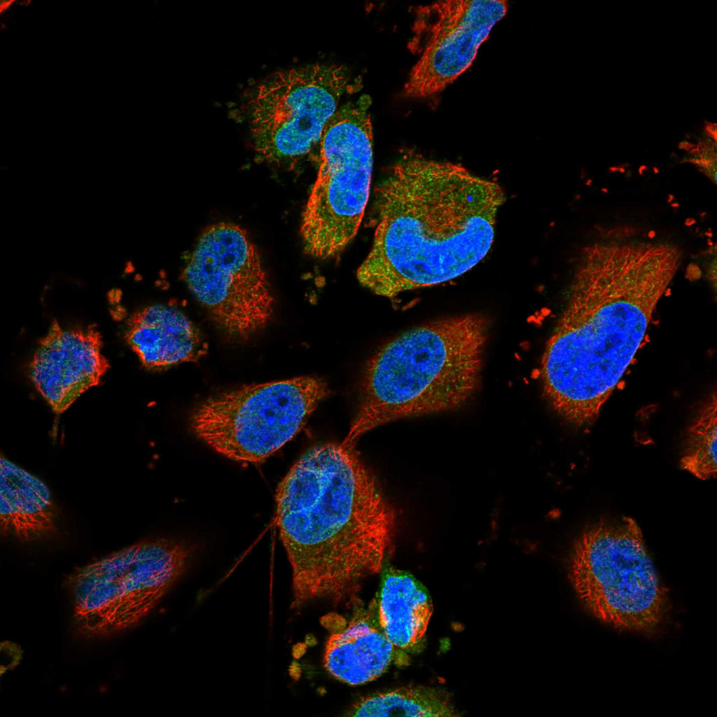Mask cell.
I'll use <instances>...</instances> for the list:
<instances>
[{
    "label": "cell",
    "mask_w": 717,
    "mask_h": 717,
    "mask_svg": "<svg viewBox=\"0 0 717 717\" xmlns=\"http://www.w3.org/2000/svg\"><path fill=\"white\" fill-rule=\"evenodd\" d=\"M87 626L90 629H95L101 627L105 622L108 620L107 616H104L100 613L99 610H93L87 612Z\"/></svg>",
    "instance_id": "ffe728a7"
},
{
    "label": "cell",
    "mask_w": 717,
    "mask_h": 717,
    "mask_svg": "<svg viewBox=\"0 0 717 717\" xmlns=\"http://www.w3.org/2000/svg\"><path fill=\"white\" fill-rule=\"evenodd\" d=\"M0 529L20 541L46 538L55 531V508L40 479L1 457Z\"/></svg>",
    "instance_id": "5bb4252c"
},
{
    "label": "cell",
    "mask_w": 717,
    "mask_h": 717,
    "mask_svg": "<svg viewBox=\"0 0 717 717\" xmlns=\"http://www.w3.org/2000/svg\"><path fill=\"white\" fill-rule=\"evenodd\" d=\"M97 583V574L94 571L86 575L78 574L74 585V592L77 606L81 611Z\"/></svg>",
    "instance_id": "d6986e66"
},
{
    "label": "cell",
    "mask_w": 717,
    "mask_h": 717,
    "mask_svg": "<svg viewBox=\"0 0 717 717\" xmlns=\"http://www.w3.org/2000/svg\"><path fill=\"white\" fill-rule=\"evenodd\" d=\"M569 577L588 611L616 629L652 633L666 618V590L632 517L587 525L573 542Z\"/></svg>",
    "instance_id": "5b68a950"
},
{
    "label": "cell",
    "mask_w": 717,
    "mask_h": 717,
    "mask_svg": "<svg viewBox=\"0 0 717 717\" xmlns=\"http://www.w3.org/2000/svg\"><path fill=\"white\" fill-rule=\"evenodd\" d=\"M508 8L501 0H444L416 8L409 48L418 59L406 95L430 97L451 85L472 65Z\"/></svg>",
    "instance_id": "30bf717a"
},
{
    "label": "cell",
    "mask_w": 717,
    "mask_h": 717,
    "mask_svg": "<svg viewBox=\"0 0 717 717\" xmlns=\"http://www.w3.org/2000/svg\"><path fill=\"white\" fill-rule=\"evenodd\" d=\"M97 585L88 596L84 608L81 611L82 613L98 610L111 601H121V597L124 595L123 585L120 580L116 581L103 580L97 574Z\"/></svg>",
    "instance_id": "ac0fdd59"
},
{
    "label": "cell",
    "mask_w": 717,
    "mask_h": 717,
    "mask_svg": "<svg viewBox=\"0 0 717 717\" xmlns=\"http://www.w3.org/2000/svg\"><path fill=\"white\" fill-rule=\"evenodd\" d=\"M454 709L443 691L424 686H407L368 696L349 711L351 716H446Z\"/></svg>",
    "instance_id": "2e32d148"
},
{
    "label": "cell",
    "mask_w": 717,
    "mask_h": 717,
    "mask_svg": "<svg viewBox=\"0 0 717 717\" xmlns=\"http://www.w3.org/2000/svg\"><path fill=\"white\" fill-rule=\"evenodd\" d=\"M370 105L368 95L347 103L322 133L319 168L300 230L305 251L314 258L339 256L362 221L373 162Z\"/></svg>",
    "instance_id": "8992f818"
},
{
    "label": "cell",
    "mask_w": 717,
    "mask_h": 717,
    "mask_svg": "<svg viewBox=\"0 0 717 717\" xmlns=\"http://www.w3.org/2000/svg\"><path fill=\"white\" fill-rule=\"evenodd\" d=\"M94 327L69 328L53 321L29 364L36 389L57 415L99 384L109 364Z\"/></svg>",
    "instance_id": "8fae6325"
},
{
    "label": "cell",
    "mask_w": 717,
    "mask_h": 717,
    "mask_svg": "<svg viewBox=\"0 0 717 717\" xmlns=\"http://www.w3.org/2000/svg\"><path fill=\"white\" fill-rule=\"evenodd\" d=\"M183 278L217 327L246 340L268 323L273 297L260 254L237 225L221 222L202 233Z\"/></svg>",
    "instance_id": "ba28073f"
},
{
    "label": "cell",
    "mask_w": 717,
    "mask_h": 717,
    "mask_svg": "<svg viewBox=\"0 0 717 717\" xmlns=\"http://www.w3.org/2000/svg\"><path fill=\"white\" fill-rule=\"evenodd\" d=\"M328 392L326 383L313 376L244 386L204 401L191 426L225 457L258 463L299 433Z\"/></svg>",
    "instance_id": "52a82bcc"
},
{
    "label": "cell",
    "mask_w": 717,
    "mask_h": 717,
    "mask_svg": "<svg viewBox=\"0 0 717 717\" xmlns=\"http://www.w3.org/2000/svg\"><path fill=\"white\" fill-rule=\"evenodd\" d=\"M349 78L341 66L312 64L278 72L262 83L249 110L259 159L286 166L305 156L319 142Z\"/></svg>",
    "instance_id": "9c48e42d"
},
{
    "label": "cell",
    "mask_w": 717,
    "mask_h": 717,
    "mask_svg": "<svg viewBox=\"0 0 717 717\" xmlns=\"http://www.w3.org/2000/svg\"><path fill=\"white\" fill-rule=\"evenodd\" d=\"M582 249L541 361L543 390L564 421L587 428L631 366L681 264L680 248L615 227Z\"/></svg>",
    "instance_id": "6da1fadb"
},
{
    "label": "cell",
    "mask_w": 717,
    "mask_h": 717,
    "mask_svg": "<svg viewBox=\"0 0 717 717\" xmlns=\"http://www.w3.org/2000/svg\"><path fill=\"white\" fill-rule=\"evenodd\" d=\"M716 394L700 405L687 431L681 467L701 480L714 478L716 459Z\"/></svg>",
    "instance_id": "e0dca14e"
},
{
    "label": "cell",
    "mask_w": 717,
    "mask_h": 717,
    "mask_svg": "<svg viewBox=\"0 0 717 717\" xmlns=\"http://www.w3.org/2000/svg\"><path fill=\"white\" fill-rule=\"evenodd\" d=\"M377 598L380 625L398 649L410 654L424 639L432 608L424 586L411 573L387 564Z\"/></svg>",
    "instance_id": "9a60e30c"
},
{
    "label": "cell",
    "mask_w": 717,
    "mask_h": 717,
    "mask_svg": "<svg viewBox=\"0 0 717 717\" xmlns=\"http://www.w3.org/2000/svg\"><path fill=\"white\" fill-rule=\"evenodd\" d=\"M276 522L292 571L291 608L351 604L392 552L396 513L355 446L307 450L279 483Z\"/></svg>",
    "instance_id": "7a4b0ae2"
},
{
    "label": "cell",
    "mask_w": 717,
    "mask_h": 717,
    "mask_svg": "<svg viewBox=\"0 0 717 717\" xmlns=\"http://www.w3.org/2000/svg\"><path fill=\"white\" fill-rule=\"evenodd\" d=\"M716 256L713 258H709L707 263H706V273L707 278L710 281L711 284L716 289Z\"/></svg>",
    "instance_id": "44dd1931"
},
{
    "label": "cell",
    "mask_w": 717,
    "mask_h": 717,
    "mask_svg": "<svg viewBox=\"0 0 717 717\" xmlns=\"http://www.w3.org/2000/svg\"><path fill=\"white\" fill-rule=\"evenodd\" d=\"M505 199L494 181L407 151L375 190L376 228L359 282L392 298L462 275L491 249Z\"/></svg>",
    "instance_id": "3957f363"
},
{
    "label": "cell",
    "mask_w": 717,
    "mask_h": 717,
    "mask_svg": "<svg viewBox=\"0 0 717 717\" xmlns=\"http://www.w3.org/2000/svg\"><path fill=\"white\" fill-rule=\"evenodd\" d=\"M489 319L468 314L414 328L369 361L359 408L343 443L407 417L461 408L480 387Z\"/></svg>",
    "instance_id": "277c9868"
},
{
    "label": "cell",
    "mask_w": 717,
    "mask_h": 717,
    "mask_svg": "<svg viewBox=\"0 0 717 717\" xmlns=\"http://www.w3.org/2000/svg\"><path fill=\"white\" fill-rule=\"evenodd\" d=\"M125 338L142 365L151 370L197 361L207 349L199 330L184 314L160 304L132 314Z\"/></svg>",
    "instance_id": "4fadbf2b"
},
{
    "label": "cell",
    "mask_w": 717,
    "mask_h": 717,
    "mask_svg": "<svg viewBox=\"0 0 717 717\" xmlns=\"http://www.w3.org/2000/svg\"><path fill=\"white\" fill-rule=\"evenodd\" d=\"M348 614L328 613L321 624L328 634L324 665L335 678L362 685L384 674L392 665L408 664L409 654L398 649L384 633L378 617L377 601L351 604Z\"/></svg>",
    "instance_id": "7c38bea8"
}]
</instances>
